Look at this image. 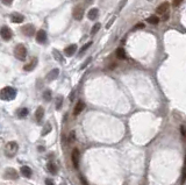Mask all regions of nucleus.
<instances>
[{
    "mask_svg": "<svg viewBox=\"0 0 186 185\" xmlns=\"http://www.w3.org/2000/svg\"><path fill=\"white\" fill-rule=\"evenodd\" d=\"M15 97H16V90L11 87V86H6V87H4L1 91H0V99L6 100V102H8V100H13Z\"/></svg>",
    "mask_w": 186,
    "mask_h": 185,
    "instance_id": "f257e3e1",
    "label": "nucleus"
},
{
    "mask_svg": "<svg viewBox=\"0 0 186 185\" xmlns=\"http://www.w3.org/2000/svg\"><path fill=\"white\" fill-rule=\"evenodd\" d=\"M18 149H19L18 143H16L15 141H11L5 147V153H6V155L8 157H14L16 155V153H18Z\"/></svg>",
    "mask_w": 186,
    "mask_h": 185,
    "instance_id": "f03ea898",
    "label": "nucleus"
},
{
    "mask_svg": "<svg viewBox=\"0 0 186 185\" xmlns=\"http://www.w3.org/2000/svg\"><path fill=\"white\" fill-rule=\"evenodd\" d=\"M14 56L20 59V61H26L27 58V49L23 44H18L14 49Z\"/></svg>",
    "mask_w": 186,
    "mask_h": 185,
    "instance_id": "7ed1b4c3",
    "label": "nucleus"
},
{
    "mask_svg": "<svg viewBox=\"0 0 186 185\" xmlns=\"http://www.w3.org/2000/svg\"><path fill=\"white\" fill-rule=\"evenodd\" d=\"M71 160H72V164L75 168H78L79 165V160H80V154H79V150L77 148H75L71 153Z\"/></svg>",
    "mask_w": 186,
    "mask_h": 185,
    "instance_id": "20e7f679",
    "label": "nucleus"
},
{
    "mask_svg": "<svg viewBox=\"0 0 186 185\" xmlns=\"http://www.w3.org/2000/svg\"><path fill=\"white\" fill-rule=\"evenodd\" d=\"M0 35H1V37L5 40V41H8L12 39V31L8 27L4 26L1 29H0Z\"/></svg>",
    "mask_w": 186,
    "mask_h": 185,
    "instance_id": "39448f33",
    "label": "nucleus"
},
{
    "mask_svg": "<svg viewBox=\"0 0 186 185\" xmlns=\"http://www.w3.org/2000/svg\"><path fill=\"white\" fill-rule=\"evenodd\" d=\"M36 42L40 44H44L47 42V33L43 29H40L36 34Z\"/></svg>",
    "mask_w": 186,
    "mask_h": 185,
    "instance_id": "423d86ee",
    "label": "nucleus"
},
{
    "mask_svg": "<svg viewBox=\"0 0 186 185\" xmlns=\"http://www.w3.org/2000/svg\"><path fill=\"white\" fill-rule=\"evenodd\" d=\"M84 16V8L83 6H77L73 8V18L78 21H80Z\"/></svg>",
    "mask_w": 186,
    "mask_h": 185,
    "instance_id": "0eeeda50",
    "label": "nucleus"
},
{
    "mask_svg": "<svg viewBox=\"0 0 186 185\" xmlns=\"http://www.w3.org/2000/svg\"><path fill=\"white\" fill-rule=\"evenodd\" d=\"M22 33L26 36H33L35 34V28H34L33 25H27V26L22 27Z\"/></svg>",
    "mask_w": 186,
    "mask_h": 185,
    "instance_id": "6e6552de",
    "label": "nucleus"
},
{
    "mask_svg": "<svg viewBox=\"0 0 186 185\" xmlns=\"http://www.w3.org/2000/svg\"><path fill=\"white\" fill-rule=\"evenodd\" d=\"M76 50H77V45H76V44H70L69 47L65 48L64 54H65V56L70 57V56H72V55L76 53Z\"/></svg>",
    "mask_w": 186,
    "mask_h": 185,
    "instance_id": "1a4fd4ad",
    "label": "nucleus"
},
{
    "mask_svg": "<svg viewBox=\"0 0 186 185\" xmlns=\"http://www.w3.org/2000/svg\"><path fill=\"white\" fill-rule=\"evenodd\" d=\"M167 9H169V3H163V4H161L158 7H157V9H156V13L157 14H159V15H163L164 13H166L167 12Z\"/></svg>",
    "mask_w": 186,
    "mask_h": 185,
    "instance_id": "9d476101",
    "label": "nucleus"
},
{
    "mask_svg": "<svg viewBox=\"0 0 186 185\" xmlns=\"http://www.w3.org/2000/svg\"><path fill=\"white\" fill-rule=\"evenodd\" d=\"M11 18H12V21H13L14 23H21V22H23V20H25L23 15H21L20 13H13Z\"/></svg>",
    "mask_w": 186,
    "mask_h": 185,
    "instance_id": "9b49d317",
    "label": "nucleus"
},
{
    "mask_svg": "<svg viewBox=\"0 0 186 185\" xmlns=\"http://www.w3.org/2000/svg\"><path fill=\"white\" fill-rule=\"evenodd\" d=\"M84 108H85V104H84L83 102H78V104L76 105V107H75V110H73V115L76 116V115L80 114L81 111H83Z\"/></svg>",
    "mask_w": 186,
    "mask_h": 185,
    "instance_id": "f8f14e48",
    "label": "nucleus"
},
{
    "mask_svg": "<svg viewBox=\"0 0 186 185\" xmlns=\"http://www.w3.org/2000/svg\"><path fill=\"white\" fill-rule=\"evenodd\" d=\"M98 14H99L98 8H92V9H90V12L87 13V18H89L90 20H95V19L98 18Z\"/></svg>",
    "mask_w": 186,
    "mask_h": 185,
    "instance_id": "ddd939ff",
    "label": "nucleus"
},
{
    "mask_svg": "<svg viewBox=\"0 0 186 185\" xmlns=\"http://www.w3.org/2000/svg\"><path fill=\"white\" fill-rule=\"evenodd\" d=\"M35 116H36V120H37L39 122H40V121H42L43 116H44V108H43V107H39V108L36 110Z\"/></svg>",
    "mask_w": 186,
    "mask_h": 185,
    "instance_id": "4468645a",
    "label": "nucleus"
},
{
    "mask_svg": "<svg viewBox=\"0 0 186 185\" xmlns=\"http://www.w3.org/2000/svg\"><path fill=\"white\" fill-rule=\"evenodd\" d=\"M116 56H117V58H120V59H126L127 55H126L125 49L123 48H117L116 49Z\"/></svg>",
    "mask_w": 186,
    "mask_h": 185,
    "instance_id": "2eb2a0df",
    "label": "nucleus"
},
{
    "mask_svg": "<svg viewBox=\"0 0 186 185\" xmlns=\"http://www.w3.org/2000/svg\"><path fill=\"white\" fill-rule=\"evenodd\" d=\"M58 73H59V70H58V69H54V70H51V71L48 73L47 79H48V80H54V79L58 76Z\"/></svg>",
    "mask_w": 186,
    "mask_h": 185,
    "instance_id": "dca6fc26",
    "label": "nucleus"
},
{
    "mask_svg": "<svg viewBox=\"0 0 186 185\" xmlns=\"http://www.w3.org/2000/svg\"><path fill=\"white\" fill-rule=\"evenodd\" d=\"M21 174L25 176V177H27V178H30L31 177V169L29 166H22L21 168Z\"/></svg>",
    "mask_w": 186,
    "mask_h": 185,
    "instance_id": "f3484780",
    "label": "nucleus"
},
{
    "mask_svg": "<svg viewBox=\"0 0 186 185\" xmlns=\"http://www.w3.org/2000/svg\"><path fill=\"white\" fill-rule=\"evenodd\" d=\"M147 21H148L150 25H157V23L159 22V18H158L157 15H151L150 18L147 19Z\"/></svg>",
    "mask_w": 186,
    "mask_h": 185,
    "instance_id": "a211bd4d",
    "label": "nucleus"
},
{
    "mask_svg": "<svg viewBox=\"0 0 186 185\" xmlns=\"http://www.w3.org/2000/svg\"><path fill=\"white\" fill-rule=\"evenodd\" d=\"M36 63H37V59H36V58H34V59H33V62H31L30 64L25 65V70H26V71H31V70L34 69V66L36 65Z\"/></svg>",
    "mask_w": 186,
    "mask_h": 185,
    "instance_id": "6ab92c4d",
    "label": "nucleus"
},
{
    "mask_svg": "<svg viewBox=\"0 0 186 185\" xmlns=\"http://www.w3.org/2000/svg\"><path fill=\"white\" fill-rule=\"evenodd\" d=\"M48 170L50 171V174H53V175H56L57 174V168L54 163H48Z\"/></svg>",
    "mask_w": 186,
    "mask_h": 185,
    "instance_id": "aec40b11",
    "label": "nucleus"
},
{
    "mask_svg": "<svg viewBox=\"0 0 186 185\" xmlns=\"http://www.w3.org/2000/svg\"><path fill=\"white\" fill-rule=\"evenodd\" d=\"M43 98H44V100H47V102L51 100V91H50V90L44 91V93H43Z\"/></svg>",
    "mask_w": 186,
    "mask_h": 185,
    "instance_id": "412c9836",
    "label": "nucleus"
},
{
    "mask_svg": "<svg viewBox=\"0 0 186 185\" xmlns=\"http://www.w3.org/2000/svg\"><path fill=\"white\" fill-rule=\"evenodd\" d=\"M75 141H76V132L71 130L69 134V143H73Z\"/></svg>",
    "mask_w": 186,
    "mask_h": 185,
    "instance_id": "4be33fe9",
    "label": "nucleus"
},
{
    "mask_svg": "<svg viewBox=\"0 0 186 185\" xmlns=\"http://www.w3.org/2000/svg\"><path fill=\"white\" fill-rule=\"evenodd\" d=\"M18 114H19V118H26L27 114H28V110L27 108H21Z\"/></svg>",
    "mask_w": 186,
    "mask_h": 185,
    "instance_id": "5701e85b",
    "label": "nucleus"
},
{
    "mask_svg": "<svg viewBox=\"0 0 186 185\" xmlns=\"http://www.w3.org/2000/svg\"><path fill=\"white\" fill-rule=\"evenodd\" d=\"M50 132H51V125L47 124V125L44 126L43 132H42V135H45V134H48V133H50Z\"/></svg>",
    "mask_w": 186,
    "mask_h": 185,
    "instance_id": "b1692460",
    "label": "nucleus"
},
{
    "mask_svg": "<svg viewBox=\"0 0 186 185\" xmlns=\"http://www.w3.org/2000/svg\"><path fill=\"white\" fill-rule=\"evenodd\" d=\"M100 27H101V25H100V23H95V25L92 27V29H91V34H92V35H93V34H95V33H97V31L100 29Z\"/></svg>",
    "mask_w": 186,
    "mask_h": 185,
    "instance_id": "393cba45",
    "label": "nucleus"
},
{
    "mask_svg": "<svg viewBox=\"0 0 186 185\" xmlns=\"http://www.w3.org/2000/svg\"><path fill=\"white\" fill-rule=\"evenodd\" d=\"M92 45V42H89V43H86L85 45H83V48L80 49V51H79V54H83L84 51H85V50H87V48H90Z\"/></svg>",
    "mask_w": 186,
    "mask_h": 185,
    "instance_id": "a878e982",
    "label": "nucleus"
},
{
    "mask_svg": "<svg viewBox=\"0 0 186 185\" xmlns=\"http://www.w3.org/2000/svg\"><path fill=\"white\" fill-rule=\"evenodd\" d=\"M62 103H63V98H62V97H58L57 102H56V108H57V110H61V107H62Z\"/></svg>",
    "mask_w": 186,
    "mask_h": 185,
    "instance_id": "bb28decb",
    "label": "nucleus"
},
{
    "mask_svg": "<svg viewBox=\"0 0 186 185\" xmlns=\"http://www.w3.org/2000/svg\"><path fill=\"white\" fill-rule=\"evenodd\" d=\"M142 28H144V23H137L134 26L133 30H137V29H142Z\"/></svg>",
    "mask_w": 186,
    "mask_h": 185,
    "instance_id": "cd10ccee",
    "label": "nucleus"
},
{
    "mask_svg": "<svg viewBox=\"0 0 186 185\" xmlns=\"http://www.w3.org/2000/svg\"><path fill=\"white\" fill-rule=\"evenodd\" d=\"M183 1H184V0H173V6L175 7H178Z\"/></svg>",
    "mask_w": 186,
    "mask_h": 185,
    "instance_id": "c85d7f7f",
    "label": "nucleus"
},
{
    "mask_svg": "<svg viewBox=\"0 0 186 185\" xmlns=\"http://www.w3.org/2000/svg\"><path fill=\"white\" fill-rule=\"evenodd\" d=\"M180 133H181V136H183V139H185L186 134H185V126H184V125L180 127Z\"/></svg>",
    "mask_w": 186,
    "mask_h": 185,
    "instance_id": "c756f323",
    "label": "nucleus"
},
{
    "mask_svg": "<svg viewBox=\"0 0 186 185\" xmlns=\"http://www.w3.org/2000/svg\"><path fill=\"white\" fill-rule=\"evenodd\" d=\"M114 21H115V16H113V18H112V19H111V20H109V22H108V23H107V26H106V28H109V27H111V26H112V23H113V22H114Z\"/></svg>",
    "mask_w": 186,
    "mask_h": 185,
    "instance_id": "7c9ffc66",
    "label": "nucleus"
},
{
    "mask_svg": "<svg viewBox=\"0 0 186 185\" xmlns=\"http://www.w3.org/2000/svg\"><path fill=\"white\" fill-rule=\"evenodd\" d=\"M3 3H4L5 5H7V6H9V5H12L13 0H3Z\"/></svg>",
    "mask_w": 186,
    "mask_h": 185,
    "instance_id": "2f4dec72",
    "label": "nucleus"
},
{
    "mask_svg": "<svg viewBox=\"0 0 186 185\" xmlns=\"http://www.w3.org/2000/svg\"><path fill=\"white\" fill-rule=\"evenodd\" d=\"M163 15H164V16H163V21H166V20L169 19V16H170V15H169V12H166V13H164Z\"/></svg>",
    "mask_w": 186,
    "mask_h": 185,
    "instance_id": "473e14b6",
    "label": "nucleus"
},
{
    "mask_svg": "<svg viewBox=\"0 0 186 185\" xmlns=\"http://www.w3.org/2000/svg\"><path fill=\"white\" fill-rule=\"evenodd\" d=\"M80 183H81V185H89L87 184V182L84 179V177H80Z\"/></svg>",
    "mask_w": 186,
    "mask_h": 185,
    "instance_id": "72a5a7b5",
    "label": "nucleus"
},
{
    "mask_svg": "<svg viewBox=\"0 0 186 185\" xmlns=\"http://www.w3.org/2000/svg\"><path fill=\"white\" fill-rule=\"evenodd\" d=\"M126 1H127V0H122V1H121V4H120V6H119V9H121V8H123V7H125V5H126Z\"/></svg>",
    "mask_w": 186,
    "mask_h": 185,
    "instance_id": "f704fd0d",
    "label": "nucleus"
},
{
    "mask_svg": "<svg viewBox=\"0 0 186 185\" xmlns=\"http://www.w3.org/2000/svg\"><path fill=\"white\" fill-rule=\"evenodd\" d=\"M45 184H47V185H55L54 182H53L51 179H47V180H45Z\"/></svg>",
    "mask_w": 186,
    "mask_h": 185,
    "instance_id": "c9c22d12",
    "label": "nucleus"
},
{
    "mask_svg": "<svg viewBox=\"0 0 186 185\" xmlns=\"http://www.w3.org/2000/svg\"><path fill=\"white\" fill-rule=\"evenodd\" d=\"M90 62H91V58H89V59H87V62H86V63H84V64H83V65H81V68H85V66H86V65H87V64H89V63H90Z\"/></svg>",
    "mask_w": 186,
    "mask_h": 185,
    "instance_id": "e433bc0d",
    "label": "nucleus"
},
{
    "mask_svg": "<svg viewBox=\"0 0 186 185\" xmlns=\"http://www.w3.org/2000/svg\"><path fill=\"white\" fill-rule=\"evenodd\" d=\"M185 183V171H183V178H181V184Z\"/></svg>",
    "mask_w": 186,
    "mask_h": 185,
    "instance_id": "4c0bfd02",
    "label": "nucleus"
},
{
    "mask_svg": "<svg viewBox=\"0 0 186 185\" xmlns=\"http://www.w3.org/2000/svg\"><path fill=\"white\" fill-rule=\"evenodd\" d=\"M92 3V0H86V4H91Z\"/></svg>",
    "mask_w": 186,
    "mask_h": 185,
    "instance_id": "58836bf2",
    "label": "nucleus"
}]
</instances>
